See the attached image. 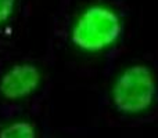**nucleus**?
<instances>
[{
    "instance_id": "f257e3e1",
    "label": "nucleus",
    "mask_w": 158,
    "mask_h": 138,
    "mask_svg": "<svg viewBox=\"0 0 158 138\" xmlns=\"http://www.w3.org/2000/svg\"><path fill=\"white\" fill-rule=\"evenodd\" d=\"M121 19L103 6L90 7L78 18L72 29V41L85 51H100L121 35Z\"/></svg>"
},
{
    "instance_id": "39448f33",
    "label": "nucleus",
    "mask_w": 158,
    "mask_h": 138,
    "mask_svg": "<svg viewBox=\"0 0 158 138\" xmlns=\"http://www.w3.org/2000/svg\"><path fill=\"white\" fill-rule=\"evenodd\" d=\"M15 0H0V24L6 22L14 11Z\"/></svg>"
},
{
    "instance_id": "f03ea898",
    "label": "nucleus",
    "mask_w": 158,
    "mask_h": 138,
    "mask_svg": "<svg viewBox=\"0 0 158 138\" xmlns=\"http://www.w3.org/2000/svg\"><path fill=\"white\" fill-rule=\"evenodd\" d=\"M156 90L153 72L144 65H133L123 70L115 81L111 94L112 102L121 113H139L153 104Z\"/></svg>"
},
{
    "instance_id": "20e7f679",
    "label": "nucleus",
    "mask_w": 158,
    "mask_h": 138,
    "mask_svg": "<svg viewBox=\"0 0 158 138\" xmlns=\"http://www.w3.org/2000/svg\"><path fill=\"white\" fill-rule=\"evenodd\" d=\"M0 138H36V130L28 122H15L0 130Z\"/></svg>"
},
{
    "instance_id": "7ed1b4c3",
    "label": "nucleus",
    "mask_w": 158,
    "mask_h": 138,
    "mask_svg": "<svg viewBox=\"0 0 158 138\" xmlns=\"http://www.w3.org/2000/svg\"><path fill=\"white\" fill-rule=\"evenodd\" d=\"M39 81L40 72L35 65L18 64L3 75L0 80V93L7 100H21L38 89Z\"/></svg>"
}]
</instances>
